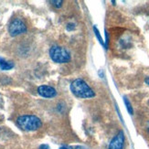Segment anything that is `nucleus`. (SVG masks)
I'll return each mask as SVG.
<instances>
[{"mask_svg":"<svg viewBox=\"0 0 149 149\" xmlns=\"http://www.w3.org/2000/svg\"><path fill=\"white\" fill-rule=\"evenodd\" d=\"M40 149H50L48 145H41L40 146Z\"/></svg>","mask_w":149,"mask_h":149,"instance_id":"nucleus-13","label":"nucleus"},{"mask_svg":"<svg viewBox=\"0 0 149 149\" xmlns=\"http://www.w3.org/2000/svg\"><path fill=\"white\" fill-rule=\"evenodd\" d=\"M70 91L72 93L78 98L88 99L93 98L95 96V93L93 90L91 88L86 81H84L81 79H76L70 83Z\"/></svg>","mask_w":149,"mask_h":149,"instance_id":"nucleus-1","label":"nucleus"},{"mask_svg":"<svg viewBox=\"0 0 149 149\" xmlns=\"http://www.w3.org/2000/svg\"><path fill=\"white\" fill-rule=\"evenodd\" d=\"M38 93L44 98H53L57 95V91L51 86L41 85L38 88Z\"/></svg>","mask_w":149,"mask_h":149,"instance_id":"nucleus-6","label":"nucleus"},{"mask_svg":"<svg viewBox=\"0 0 149 149\" xmlns=\"http://www.w3.org/2000/svg\"><path fill=\"white\" fill-rule=\"evenodd\" d=\"M148 129H149V128H148Z\"/></svg>","mask_w":149,"mask_h":149,"instance_id":"nucleus-15","label":"nucleus"},{"mask_svg":"<svg viewBox=\"0 0 149 149\" xmlns=\"http://www.w3.org/2000/svg\"><path fill=\"white\" fill-rule=\"evenodd\" d=\"M145 81H146V83L147 84V85L149 86V77L146 78V80H145Z\"/></svg>","mask_w":149,"mask_h":149,"instance_id":"nucleus-14","label":"nucleus"},{"mask_svg":"<svg viewBox=\"0 0 149 149\" xmlns=\"http://www.w3.org/2000/svg\"></svg>","mask_w":149,"mask_h":149,"instance_id":"nucleus-16","label":"nucleus"},{"mask_svg":"<svg viewBox=\"0 0 149 149\" xmlns=\"http://www.w3.org/2000/svg\"><path fill=\"white\" fill-rule=\"evenodd\" d=\"M60 149H82L81 146H61Z\"/></svg>","mask_w":149,"mask_h":149,"instance_id":"nucleus-11","label":"nucleus"},{"mask_svg":"<svg viewBox=\"0 0 149 149\" xmlns=\"http://www.w3.org/2000/svg\"><path fill=\"white\" fill-rule=\"evenodd\" d=\"M124 102L125 103V105H126V109H127V111L128 113H130V114H133L134 111H133V108H132V105H131V103L130 102L128 101V99L126 98V97H124Z\"/></svg>","mask_w":149,"mask_h":149,"instance_id":"nucleus-8","label":"nucleus"},{"mask_svg":"<svg viewBox=\"0 0 149 149\" xmlns=\"http://www.w3.org/2000/svg\"><path fill=\"white\" fill-rule=\"evenodd\" d=\"M17 124L19 128L27 132L36 131L42 125L40 119L35 115H22L17 118Z\"/></svg>","mask_w":149,"mask_h":149,"instance_id":"nucleus-2","label":"nucleus"},{"mask_svg":"<svg viewBox=\"0 0 149 149\" xmlns=\"http://www.w3.org/2000/svg\"><path fill=\"white\" fill-rule=\"evenodd\" d=\"M27 31V26L20 18H15L12 20L8 27V32L12 37H16L23 34Z\"/></svg>","mask_w":149,"mask_h":149,"instance_id":"nucleus-4","label":"nucleus"},{"mask_svg":"<svg viewBox=\"0 0 149 149\" xmlns=\"http://www.w3.org/2000/svg\"><path fill=\"white\" fill-rule=\"evenodd\" d=\"M75 24H73V23H69L68 25H67V29L70 31H72V30H74L75 29Z\"/></svg>","mask_w":149,"mask_h":149,"instance_id":"nucleus-12","label":"nucleus"},{"mask_svg":"<svg viewBox=\"0 0 149 149\" xmlns=\"http://www.w3.org/2000/svg\"><path fill=\"white\" fill-rule=\"evenodd\" d=\"M49 56L56 63H67L70 61L69 51L61 46H52L49 49Z\"/></svg>","mask_w":149,"mask_h":149,"instance_id":"nucleus-3","label":"nucleus"},{"mask_svg":"<svg viewBox=\"0 0 149 149\" xmlns=\"http://www.w3.org/2000/svg\"><path fill=\"white\" fill-rule=\"evenodd\" d=\"M124 144H125V134L123 131H120L112 139L108 149H123L124 148Z\"/></svg>","mask_w":149,"mask_h":149,"instance_id":"nucleus-5","label":"nucleus"},{"mask_svg":"<svg viewBox=\"0 0 149 149\" xmlns=\"http://www.w3.org/2000/svg\"><path fill=\"white\" fill-rule=\"evenodd\" d=\"M50 3H52V5L56 6V8H61V6L63 4V2L61 1V0H59V1H50Z\"/></svg>","mask_w":149,"mask_h":149,"instance_id":"nucleus-10","label":"nucleus"},{"mask_svg":"<svg viewBox=\"0 0 149 149\" xmlns=\"http://www.w3.org/2000/svg\"><path fill=\"white\" fill-rule=\"evenodd\" d=\"M14 66H15L14 62L6 61L4 58L0 57V69L2 70H9L14 68Z\"/></svg>","mask_w":149,"mask_h":149,"instance_id":"nucleus-7","label":"nucleus"},{"mask_svg":"<svg viewBox=\"0 0 149 149\" xmlns=\"http://www.w3.org/2000/svg\"><path fill=\"white\" fill-rule=\"evenodd\" d=\"M93 31H94V33H95V36L97 37V38H98V40L100 41V43L102 45V46H104V43H103V41H102V37L100 35V32H99L98 29H97L95 26L93 27Z\"/></svg>","mask_w":149,"mask_h":149,"instance_id":"nucleus-9","label":"nucleus"}]
</instances>
